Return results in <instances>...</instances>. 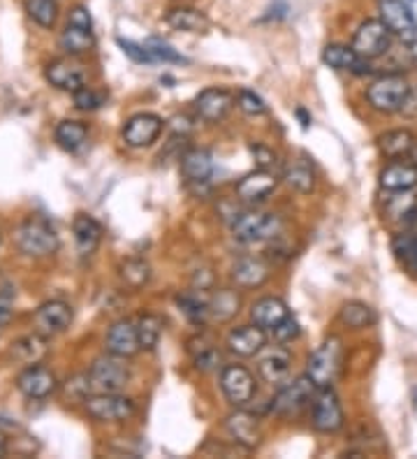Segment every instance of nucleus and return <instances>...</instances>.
Listing matches in <instances>:
<instances>
[{
	"mask_svg": "<svg viewBox=\"0 0 417 459\" xmlns=\"http://www.w3.org/2000/svg\"><path fill=\"white\" fill-rule=\"evenodd\" d=\"M267 346V330L260 325L234 327L228 334V351L237 358H253Z\"/></svg>",
	"mask_w": 417,
	"mask_h": 459,
	"instance_id": "obj_20",
	"label": "nucleus"
},
{
	"mask_svg": "<svg viewBox=\"0 0 417 459\" xmlns=\"http://www.w3.org/2000/svg\"><path fill=\"white\" fill-rule=\"evenodd\" d=\"M276 186V174L269 172V169L257 168L256 172L246 174V177H241V179L237 181V186H234V195H237L239 202L248 204V207H256V204L267 200L269 195H274Z\"/></svg>",
	"mask_w": 417,
	"mask_h": 459,
	"instance_id": "obj_12",
	"label": "nucleus"
},
{
	"mask_svg": "<svg viewBox=\"0 0 417 459\" xmlns=\"http://www.w3.org/2000/svg\"><path fill=\"white\" fill-rule=\"evenodd\" d=\"M47 353H49L47 336L39 334V332L22 336V339H17L10 348L12 359L19 364H26V367H30V364H39L47 358Z\"/></svg>",
	"mask_w": 417,
	"mask_h": 459,
	"instance_id": "obj_27",
	"label": "nucleus"
},
{
	"mask_svg": "<svg viewBox=\"0 0 417 459\" xmlns=\"http://www.w3.org/2000/svg\"><path fill=\"white\" fill-rule=\"evenodd\" d=\"M17 390L28 399L42 402L58 390V378L42 364H30L17 376Z\"/></svg>",
	"mask_w": 417,
	"mask_h": 459,
	"instance_id": "obj_14",
	"label": "nucleus"
},
{
	"mask_svg": "<svg viewBox=\"0 0 417 459\" xmlns=\"http://www.w3.org/2000/svg\"><path fill=\"white\" fill-rule=\"evenodd\" d=\"M181 174L190 184H206L213 174V158L206 149H188L181 156Z\"/></svg>",
	"mask_w": 417,
	"mask_h": 459,
	"instance_id": "obj_29",
	"label": "nucleus"
},
{
	"mask_svg": "<svg viewBox=\"0 0 417 459\" xmlns=\"http://www.w3.org/2000/svg\"><path fill=\"white\" fill-rule=\"evenodd\" d=\"M290 316V308L283 299L278 297H262L253 304L250 308V318L256 325H260L262 330H274L276 325H281L285 318Z\"/></svg>",
	"mask_w": 417,
	"mask_h": 459,
	"instance_id": "obj_26",
	"label": "nucleus"
},
{
	"mask_svg": "<svg viewBox=\"0 0 417 459\" xmlns=\"http://www.w3.org/2000/svg\"><path fill=\"white\" fill-rule=\"evenodd\" d=\"M121 279L123 283L133 290L144 288L151 281V267L139 258H130L121 264Z\"/></svg>",
	"mask_w": 417,
	"mask_h": 459,
	"instance_id": "obj_40",
	"label": "nucleus"
},
{
	"mask_svg": "<svg viewBox=\"0 0 417 459\" xmlns=\"http://www.w3.org/2000/svg\"><path fill=\"white\" fill-rule=\"evenodd\" d=\"M323 63L325 65L334 67V70H345V73H352L357 77H364L373 70L369 65L367 58H361L355 49L345 45H327L323 49Z\"/></svg>",
	"mask_w": 417,
	"mask_h": 459,
	"instance_id": "obj_21",
	"label": "nucleus"
},
{
	"mask_svg": "<svg viewBox=\"0 0 417 459\" xmlns=\"http://www.w3.org/2000/svg\"><path fill=\"white\" fill-rule=\"evenodd\" d=\"M401 114L404 117H417V86H411V93H408L406 102L401 107Z\"/></svg>",
	"mask_w": 417,
	"mask_h": 459,
	"instance_id": "obj_51",
	"label": "nucleus"
},
{
	"mask_svg": "<svg viewBox=\"0 0 417 459\" xmlns=\"http://www.w3.org/2000/svg\"><path fill=\"white\" fill-rule=\"evenodd\" d=\"M339 316H341V323L348 327H352V330H364V327H371L373 323L378 320L376 311H373V308L364 302L343 304V308H341Z\"/></svg>",
	"mask_w": 417,
	"mask_h": 459,
	"instance_id": "obj_37",
	"label": "nucleus"
},
{
	"mask_svg": "<svg viewBox=\"0 0 417 459\" xmlns=\"http://www.w3.org/2000/svg\"><path fill=\"white\" fill-rule=\"evenodd\" d=\"M225 431L230 434L234 443H239L241 448L256 450L262 441L260 422L253 413H246V411H234L232 415L225 418Z\"/></svg>",
	"mask_w": 417,
	"mask_h": 459,
	"instance_id": "obj_19",
	"label": "nucleus"
},
{
	"mask_svg": "<svg viewBox=\"0 0 417 459\" xmlns=\"http://www.w3.org/2000/svg\"><path fill=\"white\" fill-rule=\"evenodd\" d=\"M144 45L156 63H188V58L181 56L172 45H167V42H162V39L151 38L146 39Z\"/></svg>",
	"mask_w": 417,
	"mask_h": 459,
	"instance_id": "obj_42",
	"label": "nucleus"
},
{
	"mask_svg": "<svg viewBox=\"0 0 417 459\" xmlns=\"http://www.w3.org/2000/svg\"><path fill=\"white\" fill-rule=\"evenodd\" d=\"M341 359H343V346H341L339 336H327L320 346L316 348L306 364V374L311 376L317 390L332 387L336 376L341 371Z\"/></svg>",
	"mask_w": 417,
	"mask_h": 459,
	"instance_id": "obj_3",
	"label": "nucleus"
},
{
	"mask_svg": "<svg viewBox=\"0 0 417 459\" xmlns=\"http://www.w3.org/2000/svg\"><path fill=\"white\" fill-rule=\"evenodd\" d=\"M89 381L93 393H121L130 383V367L126 364V358L109 353L91 364Z\"/></svg>",
	"mask_w": 417,
	"mask_h": 459,
	"instance_id": "obj_5",
	"label": "nucleus"
},
{
	"mask_svg": "<svg viewBox=\"0 0 417 459\" xmlns=\"http://www.w3.org/2000/svg\"><path fill=\"white\" fill-rule=\"evenodd\" d=\"M352 49L367 61L385 56L392 49V33L383 23V19H367L352 38Z\"/></svg>",
	"mask_w": 417,
	"mask_h": 459,
	"instance_id": "obj_8",
	"label": "nucleus"
},
{
	"mask_svg": "<svg viewBox=\"0 0 417 459\" xmlns=\"http://www.w3.org/2000/svg\"><path fill=\"white\" fill-rule=\"evenodd\" d=\"M178 308L184 311L190 323H206L209 320V297L200 290H186L177 297Z\"/></svg>",
	"mask_w": 417,
	"mask_h": 459,
	"instance_id": "obj_36",
	"label": "nucleus"
},
{
	"mask_svg": "<svg viewBox=\"0 0 417 459\" xmlns=\"http://www.w3.org/2000/svg\"><path fill=\"white\" fill-rule=\"evenodd\" d=\"M283 179L292 191L301 193V195H306V193H311L313 188H316V172H313L311 163H308L306 158L292 160V163L285 168Z\"/></svg>",
	"mask_w": 417,
	"mask_h": 459,
	"instance_id": "obj_35",
	"label": "nucleus"
},
{
	"mask_svg": "<svg viewBox=\"0 0 417 459\" xmlns=\"http://www.w3.org/2000/svg\"><path fill=\"white\" fill-rule=\"evenodd\" d=\"M73 235H74V247L82 258H91L102 241V228L100 223L89 216V213H77L73 221Z\"/></svg>",
	"mask_w": 417,
	"mask_h": 459,
	"instance_id": "obj_22",
	"label": "nucleus"
},
{
	"mask_svg": "<svg viewBox=\"0 0 417 459\" xmlns=\"http://www.w3.org/2000/svg\"><path fill=\"white\" fill-rule=\"evenodd\" d=\"M5 455H7V441L5 437L0 434V457H5Z\"/></svg>",
	"mask_w": 417,
	"mask_h": 459,
	"instance_id": "obj_53",
	"label": "nucleus"
},
{
	"mask_svg": "<svg viewBox=\"0 0 417 459\" xmlns=\"http://www.w3.org/2000/svg\"><path fill=\"white\" fill-rule=\"evenodd\" d=\"M250 153L256 156V163L257 168L262 169H269L272 165H276V153L265 144H250Z\"/></svg>",
	"mask_w": 417,
	"mask_h": 459,
	"instance_id": "obj_48",
	"label": "nucleus"
},
{
	"mask_svg": "<svg viewBox=\"0 0 417 459\" xmlns=\"http://www.w3.org/2000/svg\"><path fill=\"white\" fill-rule=\"evenodd\" d=\"M380 19L389 29V33L404 42V45H415L417 42V19L411 7L404 0H380Z\"/></svg>",
	"mask_w": 417,
	"mask_h": 459,
	"instance_id": "obj_10",
	"label": "nucleus"
},
{
	"mask_svg": "<svg viewBox=\"0 0 417 459\" xmlns=\"http://www.w3.org/2000/svg\"><path fill=\"white\" fill-rule=\"evenodd\" d=\"M297 117L301 118V128H308V124H311V117H306L304 109H297Z\"/></svg>",
	"mask_w": 417,
	"mask_h": 459,
	"instance_id": "obj_52",
	"label": "nucleus"
},
{
	"mask_svg": "<svg viewBox=\"0 0 417 459\" xmlns=\"http://www.w3.org/2000/svg\"><path fill=\"white\" fill-rule=\"evenodd\" d=\"M14 318V297L12 292H0V327L10 325Z\"/></svg>",
	"mask_w": 417,
	"mask_h": 459,
	"instance_id": "obj_49",
	"label": "nucleus"
},
{
	"mask_svg": "<svg viewBox=\"0 0 417 459\" xmlns=\"http://www.w3.org/2000/svg\"><path fill=\"white\" fill-rule=\"evenodd\" d=\"M415 239L417 235H413V232H401V235H396L395 241H392V251H395V255L401 263L408 264V267H411L413 253H415Z\"/></svg>",
	"mask_w": 417,
	"mask_h": 459,
	"instance_id": "obj_45",
	"label": "nucleus"
},
{
	"mask_svg": "<svg viewBox=\"0 0 417 459\" xmlns=\"http://www.w3.org/2000/svg\"><path fill=\"white\" fill-rule=\"evenodd\" d=\"M413 163L417 165V149H415V153H413Z\"/></svg>",
	"mask_w": 417,
	"mask_h": 459,
	"instance_id": "obj_55",
	"label": "nucleus"
},
{
	"mask_svg": "<svg viewBox=\"0 0 417 459\" xmlns=\"http://www.w3.org/2000/svg\"><path fill=\"white\" fill-rule=\"evenodd\" d=\"M83 411L98 422H123L135 415V402L118 393H93L83 399Z\"/></svg>",
	"mask_w": 417,
	"mask_h": 459,
	"instance_id": "obj_6",
	"label": "nucleus"
},
{
	"mask_svg": "<svg viewBox=\"0 0 417 459\" xmlns=\"http://www.w3.org/2000/svg\"><path fill=\"white\" fill-rule=\"evenodd\" d=\"M74 311L73 307L63 299H49V302L39 304V308L33 314L35 332L45 334L47 339L56 334H63L67 327L73 325Z\"/></svg>",
	"mask_w": 417,
	"mask_h": 459,
	"instance_id": "obj_11",
	"label": "nucleus"
},
{
	"mask_svg": "<svg viewBox=\"0 0 417 459\" xmlns=\"http://www.w3.org/2000/svg\"><path fill=\"white\" fill-rule=\"evenodd\" d=\"M45 79L54 89L67 91V93H77L79 89L86 86V70L79 61L70 58H56L47 63Z\"/></svg>",
	"mask_w": 417,
	"mask_h": 459,
	"instance_id": "obj_15",
	"label": "nucleus"
},
{
	"mask_svg": "<svg viewBox=\"0 0 417 459\" xmlns=\"http://www.w3.org/2000/svg\"><path fill=\"white\" fill-rule=\"evenodd\" d=\"M135 325H137L139 348H142V351H156V346L161 343V336H162L161 316L156 314L139 316V320L135 323Z\"/></svg>",
	"mask_w": 417,
	"mask_h": 459,
	"instance_id": "obj_38",
	"label": "nucleus"
},
{
	"mask_svg": "<svg viewBox=\"0 0 417 459\" xmlns=\"http://www.w3.org/2000/svg\"><path fill=\"white\" fill-rule=\"evenodd\" d=\"M290 364L292 358L285 348H274L267 355H262L260 362H257V374L265 383L269 385H281V383L288 381L290 376Z\"/></svg>",
	"mask_w": 417,
	"mask_h": 459,
	"instance_id": "obj_25",
	"label": "nucleus"
},
{
	"mask_svg": "<svg viewBox=\"0 0 417 459\" xmlns=\"http://www.w3.org/2000/svg\"><path fill=\"white\" fill-rule=\"evenodd\" d=\"M58 45L70 56H82V54H86V51H91L95 47V35L93 30L74 26V23H67L65 30L61 33V39H58Z\"/></svg>",
	"mask_w": 417,
	"mask_h": 459,
	"instance_id": "obj_33",
	"label": "nucleus"
},
{
	"mask_svg": "<svg viewBox=\"0 0 417 459\" xmlns=\"http://www.w3.org/2000/svg\"><path fill=\"white\" fill-rule=\"evenodd\" d=\"M165 22L174 30H184V33H206L212 26L204 12L195 10V7H172L165 14Z\"/></svg>",
	"mask_w": 417,
	"mask_h": 459,
	"instance_id": "obj_30",
	"label": "nucleus"
},
{
	"mask_svg": "<svg viewBox=\"0 0 417 459\" xmlns=\"http://www.w3.org/2000/svg\"><path fill=\"white\" fill-rule=\"evenodd\" d=\"M234 102H237V96L228 89H204L195 98V114L206 124H218L232 112Z\"/></svg>",
	"mask_w": 417,
	"mask_h": 459,
	"instance_id": "obj_17",
	"label": "nucleus"
},
{
	"mask_svg": "<svg viewBox=\"0 0 417 459\" xmlns=\"http://www.w3.org/2000/svg\"><path fill=\"white\" fill-rule=\"evenodd\" d=\"M411 93V84L404 74H383L367 89V100L371 109L380 114H396Z\"/></svg>",
	"mask_w": 417,
	"mask_h": 459,
	"instance_id": "obj_4",
	"label": "nucleus"
},
{
	"mask_svg": "<svg viewBox=\"0 0 417 459\" xmlns=\"http://www.w3.org/2000/svg\"><path fill=\"white\" fill-rule=\"evenodd\" d=\"M411 269L417 274V239H415V253H413V260H411Z\"/></svg>",
	"mask_w": 417,
	"mask_h": 459,
	"instance_id": "obj_54",
	"label": "nucleus"
},
{
	"mask_svg": "<svg viewBox=\"0 0 417 459\" xmlns=\"http://www.w3.org/2000/svg\"><path fill=\"white\" fill-rule=\"evenodd\" d=\"M200 343H202L200 351L190 348V353H193L195 369H200V371L218 369V367H221V353H218L216 348H213V343L209 342V339H204V336H200Z\"/></svg>",
	"mask_w": 417,
	"mask_h": 459,
	"instance_id": "obj_41",
	"label": "nucleus"
},
{
	"mask_svg": "<svg viewBox=\"0 0 417 459\" xmlns=\"http://www.w3.org/2000/svg\"><path fill=\"white\" fill-rule=\"evenodd\" d=\"M343 409L332 387H323L313 399V427L323 434H334L343 427Z\"/></svg>",
	"mask_w": 417,
	"mask_h": 459,
	"instance_id": "obj_16",
	"label": "nucleus"
},
{
	"mask_svg": "<svg viewBox=\"0 0 417 459\" xmlns=\"http://www.w3.org/2000/svg\"><path fill=\"white\" fill-rule=\"evenodd\" d=\"M105 348L107 353L117 355V358L128 359L133 358V355H137L142 348H139L137 325H135L133 320H117V323L107 330Z\"/></svg>",
	"mask_w": 417,
	"mask_h": 459,
	"instance_id": "obj_18",
	"label": "nucleus"
},
{
	"mask_svg": "<svg viewBox=\"0 0 417 459\" xmlns=\"http://www.w3.org/2000/svg\"><path fill=\"white\" fill-rule=\"evenodd\" d=\"M67 23H74V26H82V29L93 30V19H91V12L83 5H77L70 10V17H67Z\"/></svg>",
	"mask_w": 417,
	"mask_h": 459,
	"instance_id": "obj_50",
	"label": "nucleus"
},
{
	"mask_svg": "<svg viewBox=\"0 0 417 459\" xmlns=\"http://www.w3.org/2000/svg\"><path fill=\"white\" fill-rule=\"evenodd\" d=\"M54 140L61 149L74 153L86 144V140H89V128H86V124H82V121L67 118V121H61V124L56 126Z\"/></svg>",
	"mask_w": 417,
	"mask_h": 459,
	"instance_id": "obj_32",
	"label": "nucleus"
},
{
	"mask_svg": "<svg viewBox=\"0 0 417 459\" xmlns=\"http://www.w3.org/2000/svg\"><path fill=\"white\" fill-rule=\"evenodd\" d=\"M239 295L234 290H228V288H222V290L213 292L209 297V320H213V323H230L234 316L239 314Z\"/></svg>",
	"mask_w": 417,
	"mask_h": 459,
	"instance_id": "obj_31",
	"label": "nucleus"
},
{
	"mask_svg": "<svg viewBox=\"0 0 417 459\" xmlns=\"http://www.w3.org/2000/svg\"><path fill=\"white\" fill-rule=\"evenodd\" d=\"M272 334H274V339H276L278 343H290V342H295L297 336L301 334V327H300V323H297L295 316L290 314L288 318L281 323V325L274 327Z\"/></svg>",
	"mask_w": 417,
	"mask_h": 459,
	"instance_id": "obj_46",
	"label": "nucleus"
},
{
	"mask_svg": "<svg viewBox=\"0 0 417 459\" xmlns=\"http://www.w3.org/2000/svg\"><path fill=\"white\" fill-rule=\"evenodd\" d=\"M283 232V219L272 212H244L234 216L232 237L241 244H262Z\"/></svg>",
	"mask_w": 417,
	"mask_h": 459,
	"instance_id": "obj_1",
	"label": "nucleus"
},
{
	"mask_svg": "<svg viewBox=\"0 0 417 459\" xmlns=\"http://www.w3.org/2000/svg\"><path fill=\"white\" fill-rule=\"evenodd\" d=\"M118 47L123 49V54L130 58V61L135 63H156L153 61V56L149 54V49H146V45H139V42H133V39H123V38H117Z\"/></svg>",
	"mask_w": 417,
	"mask_h": 459,
	"instance_id": "obj_47",
	"label": "nucleus"
},
{
	"mask_svg": "<svg viewBox=\"0 0 417 459\" xmlns=\"http://www.w3.org/2000/svg\"><path fill=\"white\" fill-rule=\"evenodd\" d=\"M23 10L42 29H54L56 19H58V3L56 0H23Z\"/></svg>",
	"mask_w": 417,
	"mask_h": 459,
	"instance_id": "obj_39",
	"label": "nucleus"
},
{
	"mask_svg": "<svg viewBox=\"0 0 417 459\" xmlns=\"http://www.w3.org/2000/svg\"><path fill=\"white\" fill-rule=\"evenodd\" d=\"M380 188L387 193L413 191L417 186V165L404 163V160H392L378 177Z\"/></svg>",
	"mask_w": 417,
	"mask_h": 459,
	"instance_id": "obj_24",
	"label": "nucleus"
},
{
	"mask_svg": "<svg viewBox=\"0 0 417 459\" xmlns=\"http://www.w3.org/2000/svg\"><path fill=\"white\" fill-rule=\"evenodd\" d=\"M317 385L311 381V376H300L295 381H290L288 385H283L278 390L276 397L272 399V411L276 415H297L301 409H306L308 403L316 399Z\"/></svg>",
	"mask_w": 417,
	"mask_h": 459,
	"instance_id": "obj_7",
	"label": "nucleus"
},
{
	"mask_svg": "<svg viewBox=\"0 0 417 459\" xmlns=\"http://www.w3.org/2000/svg\"><path fill=\"white\" fill-rule=\"evenodd\" d=\"M385 213L392 221H415L417 219V195L413 191H396L385 202Z\"/></svg>",
	"mask_w": 417,
	"mask_h": 459,
	"instance_id": "obj_34",
	"label": "nucleus"
},
{
	"mask_svg": "<svg viewBox=\"0 0 417 459\" xmlns=\"http://www.w3.org/2000/svg\"><path fill=\"white\" fill-rule=\"evenodd\" d=\"M14 244L28 258H47L58 251V235L47 221L28 219L14 232Z\"/></svg>",
	"mask_w": 417,
	"mask_h": 459,
	"instance_id": "obj_2",
	"label": "nucleus"
},
{
	"mask_svg": "<svg viewBox=\"0 0 417 459\" xmlns=\"http://www.w3.org/2000/svg\"><path fill=\"white\" fill-rule=\"evenodd\" d=\"M272 267L262 258H253L246 255L232 264V281L239 288H260L269 281Z\"/></svg>",
	"mask_w": 417,
	"mask_h": 459,
	"instance_id": "obj_23",
	"label": "nucleus"
},
{
	"mask_svg": "<svg viewBox=\"0 0 417 459\" xmlns=\"http://www.w3.org/2000/svg\"><path fill=\"white\" fill-rule=\"evenodd\" d=\"M237 105H239L241 112L248 114V117H262V114H267V102L262 100L256 91L241 89L239 93H237Z\"/></svg>",
	"mask_w": 417,
	"mask_h": 459,
	"instance_id": "obj_43",
	"label": "nucleus"
},
{
	"mask_svg": "<svg viewBox=\"0 0 417 459\" xmlns=\"http://www.w3.org/2000/svg\"><path fill=\"white\" fill-rule=\"evenodd\" d=\"M221 390L225 399L237 409L248 406L257 393L256 376L250 374L244 364H228L221 371Z\"/></svg>",
	"mask_w": 417,
	"mask_h": 459,
	"instance_id": "obj_9",
	"label": "nucleus"
},
{
	"mask_svg": "<svg viewBox=\"0 0 417 459\" xmlns=\"http://www.w3.org/2000/svg\"><path fill=\"white\" fill-rule=\"evenodd\" d=\"M378 149L387 160H404L415 153L417 140L411 130H389L378 137Z\"/></svg>",
	"mask_w": 417,
	"mask_h": 459,
	"instance_id": "obj_28",
	"label": "nucleus"
},
{
	"mask_svg": "<svg viewBox=\"0 0 417 459\" xmlns=\"http://www.w3.org/2000/svg\"><path fill=\"white\" fill-rule=\"evenodd\" d=\"M73 100L74 107L82 109V112H95V109H100V107L105 105L107 96L105 93H98V91L89 89V86H83L77 93H73Z\"/></svg>",
	"mask_w": 417,
	"mask_h": 459,
	"instance_id": "obj_44",
	"label": "nucleus"
},
{
	"mask_svg": "<svg viewBox=\"0 0 417 459\" xmlns=\"http://www.w3.org/2000/svg\"><path fill=\"white\" fill-rule=\"evenodd\" d=\"M162 128V118L158 114H151V112H142V114H135L126 121L123 126V142L130 146V149H144V146H151L153 142L161 137Z\"/></svg>",
	"mask_w": 417,
	"mask_h": 459,
	"instance_id": "obj_13",
	"label": "nucleus"
}]
</instances>
